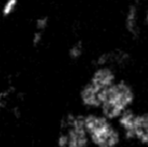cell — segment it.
<instances>
[{
    "mask_svg": "<svg viewBox=\"0 0 148 147\" xmlns=\"http://www.w3.org/2000/svg\"><path fill=\"white\" fill-rule=\"evenodd\" d=\"M142 91L128 75H122L108 89L102 102L100 113L113 121L128 110L141 104Z\"/></svg>",
    "mask_w": 148,
    "mask_h": 147,
    "instance_id": "obj_1",
    "label": "cell"
},
{
    "mask_svg": "<svg viewBox=\"0 0 148 147\" xmlns=\"http://www.w3.org/2000/svg\"><path fill=\"white\" fill-rule=\"evenodd\" d=\"M121 76L109 66H92L88 79L79 90V101L85 112H99L106 92Z\"/></svg>",
    "mask_w": 148,
    "mask_h": 147,
    "instance_id": "obj_2",
    "label": "cell"
},
{
    "mask_svg": "<svg viewBox=\"0 0 148 147\" xmlns=\"http://www.w3.org/2000/svg\"><path fill=\"white\" fill-rule=\"evenodd\" d=\"M84 120L91 147H123L125 144L116 121L98 111L85 112Z\"/></svg>",
    "mask_w": 148,
    "mask_h": 147,
    "instance_id": "obj_3",
    "label": "cell"
},
{
    "mask_svg": "<svg viewBox=\"0 0 148 147\" xmlns=\"http://www.w3.org/2000/svg\"><path fill=\"white\" fill-rule=\"evenodd\" d=\"M116 123L125 144L148 147V108L142 103L125 112Z\"/></svg>",
    "mask_w": 148,
    "mask_h": 147,
    "instance_id": "obj_4",
    "label": "cell"
},
{
    "mask_svg": "<svg viewBox=\"0 0 148 147\" xmlns=\"http://www.w3.org/2000/svg\"><path fill=\"white\" fill-rule=\"evenodd\" d=\"M57 147H91L84 113L69 112L60 121Z\"/></svg>",
    "mask_w": 148,
    "mask_h": 147,
    "instance_id": "obj_5",
    "label": "cell"
},
{
    "mask_svg": "<svg viewBox=\"0 0 148 147\" xmlns=\"http://www.w3.org/2000/svg\"><path fill=\"white\" fill-rule=\"evenodd\" d=\"M145 0H128L120 14L121 31L127 40L140 41L145 36L142 25V7Z\"/></svg>",
    "mask_w": 148,
    "mask_h": 147,
    "instance_id": "obj_6",
    "label": "cell"
},
{
    "mask_svg": "<svg viewBox=\"0 0 148 147\" xmlns=\"http://www.w3.org/2000/svg\"><path fill=\"white\" fill-rule=\"evenodd\" d=\"M135 63V55L129 47L113 45L103 49L92 59V66H109L122 75L131 70Z\"/></svg>",
    "mask_w": 148,
    "mask_h": 147,
    "instance_id": "obj_7",
    "label": "cell"
},
{
    "mask_svg": "<svg viewBox=\"0 0 148 147\" xmlns=\"http://www.w3.org/2000/svg\"><path fill=\"white\" fill-rule=\"evenodd\" d=\"M85 53H86V44H85L84 40L78 39V40L74 41L71 44V46L69 47L68 57L71 61L77 62V61H80L84 57Z\"/></svg>",
    "mask_w": 148,
    "mask_h": 147,
    "instance_id": "obj_8",
    "label": "cell"
},
{
    "mask_svg": "<svg viewBox=\"0 0 148 147\" xmlns=\"http://www.w3.org/2000/svg\"><path fill=\"white\" fill-rule=\"evenodd\" d=\"M18 6V0H6L2 6V15L4 17L10 16L16 10Z\"/></svg>",
    "mask_w": 148,
    "mask_h": 147,
    "instance_id": "obj_9",
    "label": "cell"
},
{
    "mask_svg": "<svg viewBox=\"0 0 148 147\" xmlns=\"http://www.w3.org/2000/svg\"><path fill=\"white\" fill-rule=\"evenodd\" d=\"M12 93H14L13 87H9V88L5 89V90L0 92V111H2L5 108L6 104H7L8 98H9V96Z\"/></svg>",
    "mask_w": 148,
    "mask_h": 147,
    "instance_id": "obj_10",
    "label": "cell"
},
{
    "mask_svg": "<svg viewBox=\"0 0 148 147\" xmlns=\"http://www.w3.org/2000/svg\"><path fill=\"white\" fill-rule=\"evenodd\" d=\"M35 29L36 31H45L49 24V16H40V17L35 19Z\"/></svg>",
    "mask_w": 148,
    "mask_h": 147,
    "instance_id": "obj_11",
    "label": "cell"
},
{
    "mask_svg": "<svg viewBox=\"0 0 148 147\" xmlns=\"http://www.w3.org/2000/svg\"><path fill=\"white\" fill-rule=\"evenodd\" d=\"M142 25L144 34L148 36V0H145L142 7Z\"/></svg>",
    "mask_w": 148,
    "mask_h": 147,
    "instance_id": "obj_12",
    "label": "cell"
},
{
    "mask_svg": "<svg viewBox=\"0 0 148 147\" xmlns=\"http://www.w3.org/2000/svg\"><path fill=\"white\" fill-rule=\"evenodd\" d=\"M43 40V32L42 31H35L32 34L31 37V43H32V46L37 47L40 45V43Z\"/></svg>",
    "mask_w": 148,
    "mask_h": 147,
    "instance_id": "obj_13",
    "label": "cell"
},
{
    "mask_svg": "<svg viewBox=\"0 0 148 147\" xmlns=\"http://www.w3.org/2000/svg\"><path fill=\"white\" fill-rule=\"evenodd\" d=\"M141 103L148 108V82L144 90L142 91V100H141Z\"/></svg>",
    "mask_w": 148,
    "mask_h": 147,
    "instance_id": "obj_14",
    "label": "cell"
},
{
    "mask_svg": "<svg viewBox=\"0 0 148 147\" xmlns=\"http://www.w3.org/2000/svg\"><path fill=\"white\" fill-rule=\"evenodd\" d=\"M12 112H13V115L15 116V117H19L20 116V110L18 107H16V108H13V110H12Z\"/></svg>",
    "mask_w": 148,
    "mask_h": 147,
    "instance_id": "obj_15",
    "label": "cell"
}]
</instances>
